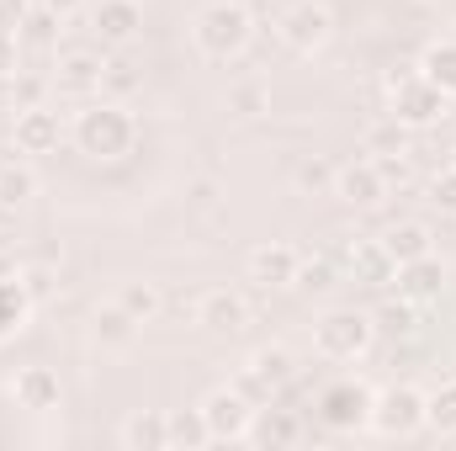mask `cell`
<instances>
[{"instance_id":"cell-1","label":"cell","mask_w":456,"mask_h":451,"mask_svg":"<svg viewBox=\"0 0 456 451\" xmlns=\"http://www.w3.org/2000/svg\"><path fill=\"white\" fill-rule=\"evenodd\" d=\"M133 138H138V122L117 102H96V107H86L75 117V144L91 160H122L133 149Z\"/></svg>"},{"instance_id":"cell-2","label":"cell","mask_w":456,"mask_h":451,"mask_svg":"<svg viewBox=\"0 0 456 451\" xmlns=\"http://www.w3.org/2000/svg\"><path fill=\"white\" fill-rule=\"evenodd\" d=\"M249 32H255V21H249L244 0H213L191 21V37L208 59H239L249 48Z\"/></svg>"},{"instance_id":"cell-3","label":"cell","mask_w":456,"mask_h":451,"mask_svg":"<svg viewBox=\"0 0 456 451\" xmlns=\"http://www.w3.org/2000/svg\"><path fill=\"white\" fill-rule=\"evenodd\" d=\"M387 102H393L387 112L398 117V122H409V127H430V122H441L446 107H452V96L441 86H430L419 75V64H398L387 75Z\"/></svg>"},{"instance_id":"cell-4","label":"cell","mask_w":456,"mask_h":451,"mask_svg":"<svg viewBox=\"0 0 456 451\" xmlns=\"http://www.w3.org/2000/svg\"><path fill=\"white\" fill-rule=\"evenodd\" d=\"M377 340V319L366 308H330L314 319V350L330 356V361H355L366 356Z\"/></svg>"},{"instance_id":"cell-5","label":"cell","mask_w":456,"mask_h":451,"mask_svg":"<svg viewBox=\"0 0 456 451\" xmlns=\"http://www.w3.org/2000/svg\"><path fill=\"white\" fill-rule=\"evenodd\" d=\"M371 430L387 436V441H403V436H419L425 430V393L409 388V382H393L371 398Z\"/></svg>"},{"instance_id":"cell-6","label":"cell","mask_w":456,"mask_h":451,"mask_svg":"<svg viewBox=\"0 0 456 451\" xmlns=\"http://www.w3.org/2000/svg\"><path fill=\"white\" fill-rule=\"evenodd\" d=\"M292 377H297L292 350H287V345H260V350L244 361V372H239V382H233V388L260 409V404H271V393H281Z\"/></svg>"},{"instance_id":"cell-7","label":"cell","mask_w":456,"mask_h":451,"mask_svg":"<svg viewBox=\"0 0 456 451\" xmlns=\"http://www.w3.org/2000/svg\"><path fill=\"white\" fill-rule=\"evenodd\" d=\"M276 27H281V43L297 48V53H319V48L335 37V16H330V5H319V0H297V5H287Z\"/></svg>"},{"instance_id":"cell-8","label":"cell","mask_w":456,"mask_h":451,"mask_svg":"<svg viewBox=\"0 0 456 451\" xmlns=\"http://www.w3.org/2000/svg\"><path fill=\"white\" fill-rule=\"evenodd\" d=\"M319 420L330 430H366L371 425V393L355 382V377H340L319 393Z\"/></svg>"},{"instance_id":"cell-9","label":"cell","mask_w":456,"mask_h":451,"mask_svg":"<svg viewBox=\"0 0 456 451\" xmlns=\"http://www.w3.org/2000/svg\"><path fill=\"white\" fill-rule=\"evenodd\" d=\"M202 420L213 430V441H249V425H255V404L239 393V388H213L202 404Z\"/></svg>"},{"instance_id":"cell-10","label":"cell","mask_w":456,"mask_h":451,"mask_svg":"<svg viewBox=\"0 0 456 451\" xmlns=\"http://www.w3.org/2000/svg\"><path fill=\"white\" fill-rule=\"evenodd\" d=\"M330 197H340L345 208H377L382 197H387V181H382V170H377V160H350L335 170V192Z\"/></svg>"},{"instance_id":"cell-11","label":"cell","mask_w":456,"mask_h":451,"mask_svg":"<svg viewBox=\"0 0 456 451\" xmlns=\"http://www.w3.org/2000/svg\"><path fill=\"white\" fill-rule=\"evenodd\" d=\"M446 260L430 250V255H419V260H403L398 266V298H409V303H441V292H446Z\"/></svg>"},{"instance_id":"cell-12","label":"cell","mask_w":456,"mask_h":451,"mask_svg":"<svg viewBox=\"0 0 456 451\" xmlns=\"http://www.w3.org/2000/svg\"><path fill=\"white\" fill-rule=\"evenodd\" d=\"M297 266H303V255H297L292 244H281V239H271V244L249 250V282H260L265 292L292 287V282H297Z\"/></svg>"},{"instance_id":"cell-13","label":"cell","mask_w":456,"mask_h":451,"mask_svg":"<svg viewBox=\"0 0 456 451\" xmlns=\"http://www.w3.org/2000/svg\"><path fill=\"white\" fill-rule=\"evenodd\" d=\"M197 324H202L208 335H239V330L249 324V303H244V292H233V287H213V292H202V303H197Z\"/></svg>"},{"instance_id":"cell-14","label":"cell","mask_w":456,"mask_h":451,"mask_svg":"<svg viewBox=\"0 0 456 451\" xmlns=\"http://www.w3.org/2000/svg\"><path fill=\"white\" fill-rule=\"evenodd\" d=\"M11 398H16V409L48 414V409H59V404H64V382H59V372H53V366H21V372H16V382H11Z\"/></svg>"},{"instance_id":"cell-15","label":"cell","mask_w":456,"mask_h":451,"mask_svg":"<svg viewBox=\"0 0 456 451\" xmlns=\"http://www.w3.org/2000/svg\"><path fill=\"white\" fill-rule=\"evenodd\" d=\"M91 27H96L102 43L122 48V43H133V37L143 32V5H138V0H102V5L91 11Z\"/></svg>"},{"instance_id":"cell-16","label":"cell","mask_w":456,"mask_h":451,"mask_svg":"<svg viewBox=\"0 0 456 451\" xmlns=\"http://www.w3.org/2000/svg\"><path fill=\"white\" fill-rule=\"evenodd\" d=\"M59 112L53 107H21L16 112V149L21 154H53L59 149Z\"/></svg>"},{"instance_id":"cell-17","label":"cell","mask_w":456,"mask_h":451,"mask_svg":"<svg viewBox=\"0 0 456 451\" xmlns=\"http://www.w3.org/2000/svg\"><path fill=\"white\" fill-rule=\"evenodd\" d=\"M59 32H64V16L48 11L43 0H32L27 16H21V27H16V43H21L27 53H53V48H59Z\"/></svg>"},{"instance_id":"cell-18","label":"cell","mask_w":456,"mask_h":451,"mask_svg":"<svg viewBox=\"0 0 456 451\" xmlns=\"http://www.w3.org/2000/svg\"><path fill=\"white\" fill-rule=\"evenodd\" d=\"M117 436L127 451H170V420H165V409H138L122 420Z\"/></svg>"},{"instance_id":"cell-19","label":"cell","mask_w":456,"mask_h":451,"mask_svg":"<svg viewBox=\"0 0 456 451\" xmlns=\"http://www.w3.org/2000/svg\"><path fill=\"white\" fill-rule=\"evenodd\" d=\"M249 441L265 451L276 447H297L303 441V420L292 409H255V425H249Z\"/></svg>"},{"instance_id":"cell-20","label":"cell","mask_w":456,"mask_h":451,"mask_svg":"<svg viewBox=\"0 0 456 451\" xmlns=\"http://www.w3.org/2000/svg\"><path fill=\"white\" fill-rule=\"evenodd\" d=\"M91 335H96V345L102 350H122V345H133V335H138V319L122 308V303H102L96 308V319H91Z\"/></svg>"},{"instance_id":"cell-21","label":"cell","mask_w":456,"mask_h":451,"mask_svg":"<svg viewBox=\"0 0 456 451\" xmlns=\"http://www.w3.org/2000/svg\"><path fill=\"white\" fill-rule=\"evenodd\" d=\"M350 271H355V282H366V287H387V282L398 276V260L382 250V239H366V244L350 250Z\"/></svg>"},{"instance_id":"cell-22","label":"cell","mask_w":456,"mask_h":451,"mask_svg":"<svg viewBox=\"0 0 456 451\" xmlns=\"http://www.w3.org/2000/svg\"><path fill=\"white\" fill-rule=\"evenodd\" d=\"M382 250L403 266V260H419V255H430L436 250V234L419 224V218H403V224H393L387 234H382Z\"/></svg>"},{"instance_id":"cell-23","label":"cell","mask_w":456,"mask_h":451,"mask_svg":"<svg viewBox=\"0 0 456 451\" xmlns=\"http://www.w3.org/2000/svg\"><path fill=\"white\" fill-rule=\"evenodd\" d=\"M107 80V64L96 59V53H64L59 59V91H75V96H86V91H96Z\"/></svg>"},{"instance_id":"cell-24","label":"cell","mask_w":456,"mask_h":451,"mask_svg":"<svg viewBox=\"0 0 456 451\" xmlns=\"http://www.w3.org/2000/svg\"><path fill=\"white\" fill-rule=\"evenodd\" d=\"M27 319H32V292H27V282L0 276V345L21 335V324H27Z\"/></svg>"},{"instance_id":"cell-25","label":"cell","mask_w":456,"mask_h":451,"mask_svg":"<svg viewBox=\"0 0 456 451\" xmlns=\"http://www.w3.org/2000/svg\"><path fill=\"white\" fill-rule=\"evenodd\" d=\"M419 75L430 86H441L446 96H456V37H436L425 53H419Z\"/></svg>"},{"instance_id":"cell-26","label":"cell","mask_w":456,"mask_h":451,"mask_svg":"<svg viewBox=\"0 0 456 451\" xmlns=\"http://www.w3.org/2000/svg\"><path fill=\"white\" fill-rule=\"evenodd\" d=\"M409 122H398V117L387 112V117H377L371 127H366V154L371 160H387V154H409Z\"/></svg>"},{"instance_id":"cell-27","label":"cell","mask_w":456,"mask_h":451,"mask_svg":"<svg viewBox=\"0 0 456 451\" xmlns=\"http://www.w3.org/2000/svg\"><path fill=\"white\" fill-rule=\"evenodd\" d=\"M425 430L436 436H456V377L441 382L436 393H425Z\"/></svg>"},{"instance_id":"cell-28","label":"cell","mask_w":456,"mask_h":451,"mask_svg":"<svg viewBox=\"0 0 456 451\" xmlns=\"http://www.w3.org/2000/svg\"><path fill=\"white\" fill-rule=\"evenodd\" d=\"M165 420H170V447L197 451V447H208V441H213V430H208L202 409H170Z\"/></svg>"},{"instance_id":"cell-29","label":"cell","mask_w":456,"mask_h":451,"mask_svg":"<svg viewBox=\"0 0 456 451\" xmlns=\"http://www.w3.org/2000/svg\"><path fill=\"white\" fill-rule=\"evenodd\" d=\"M117 303H122L138 324H154V319H159V287H154V282H122Z\"/></svg>"},{"instance_id":"cell-30","label":"cell","mask_w":456,"mask_h":451,"mask_svg":"<svg viewBox=\"0 0 456 451\" xmlns=\"http://www.w3.org/2000/svg\"><path fill=\"white\" fill-rule=\"evenodd\" d=\"M32 197H37V176L27 165H5L0 170V208H21Z\"/></svg>"},{"instance_id":"cell-31","label":"cell","mask_w":456,"mask_h":451,"mask_svg":"<svg viewBox=\"0 0 456 451\" xmlns=\"http://www.w3.org/2000/svg\"><path fill=\"white\" fill-rule=\"evenodd\" d=\"M271 107V96H265V86L260 80H244V86H233L228 91V112L233 117H260Z\"/></svg>"},{"instance_id":"cell-32","label":"cell","mask_w":456,"mask_h":451,"mask_svg":"<svg viewBox=\"0 0 456 451\" xmlns=\"http://www.w3.org/2000/svg\"><path fill=\"white\" fill-rule=\"evenodd\" d=\"M11 102H16V112H21V107H48V80L16 70V75H11Z\"/></svg>"},{"instance_id":"cell-33","label":"cell","mask_w":456,"mask_h":451,"mask_svg":"<svg viewBox=\"0 0 456 451\" xmlns=\"http://www.w3.org/2000/svg\"><path fill=\"white\" fill-rule=\"evenodd\" d=\"M297 292H330L335 287V266L324 260V255H314V260H303L297 266V282H292Z\"/></svg>"},{"instance_id":"cell-34","label":"cell","mask_w":456,"mask_h":451,"mask_svg":"<svg viewBox=\"0 0 456 451\" xmlns=\"http://www.w3.org/2000/svg\"><path fill=\"white\" fill-rule=\"evenodd\" d=\"M371 319H377V335H414V303H409V298H403V303L377 308Z\"/></svg>"},{"instance_id":"cell-35","label":"cell","mask_w":456,"mask_h":451,"mask_svg":"<svg viewBox=\"0 0 456 451\" xmlns=\"http://www.w3.org/2000/svg\"><path fill=\"white\" fill-rule=\"evenodd\" d=\"M297 192H308V197L335 192V165H324V160H303V165H297Z\"/></svg>"},{"instance_id":"cell-36","label":"cell","mask_w":456,"mask_h":451,"mask_svg":"<svg viewBox=\"0 0 456 451\" xmlns=\"http://www.w3.org/2000/svg\"><path fill=\"white\" fill-rule=\"evenodd\" d=\"M430 202H436L441 213H452V218H456V165H446V170L430 181Z\"/></svg>"},{"instance_id":"cell-37","label":"cell","mask_w":456,"mask_h":451,"mask_svg":"<svg viewBox=\"0 0 456 451\" xmlns=\"http://www.w3.org/2000/svg\"><path fill=\"white\" fill-rule=\"evenodd\" d=\"M27 5H32V0H0V32H16L21 16H27Z\"/></svg>"},{"instance_id":"cell-38","label":"cell","mask_w":456,"mask_h":451,"mask_svg":"<svg viewBox=\"0 0 456 451\" xmlns=\"http://www.w3.org/2000/svg\"><path fill=\"white\" fill-rule=\"evenodd\" d=\"M16 59H21L16 32H0V75H16Z\"/></svg>"},{"instance_id":"cell-39","label":"cell","mask_w":456,"mask_h":451,"mask_svg":"<svg viewBox=\"0 0 456 451\" xmlns=\"http://www.w3.org/2000/svg\"><path fill=\"white\" fill-rule=\"evenodd\" d=\"M43 5H48V11H59V16H64V21H69V16H75V11H80V5H86V0H43Z\"/></svg>"},{"instance_id":"cell-40","label":"cell","mask_w":456,"mask_h":451,"mask_svg":"<svg viewBox=\"0 0 456 451\" xmlns=\"http://www.w3.org/2000/svg\"><path fill=\"white\" fill-rule=\"evenodd\" d=\"M0 112H16V102H11V75H0Z\"/></svg>"},{"instance_id":"cell-41","label":"cell","mask_w":456,"mask_h":451,"mask_svg":"<svg viewBox=\"0 0 456 451\" xmlns=\"http://www.w3.org/2000/svg\"><path fill=\"white\" fill-rule=\"evenodd\" d=\"M414 5H430V0H414Z\"/></svg>"}]
</instances>
